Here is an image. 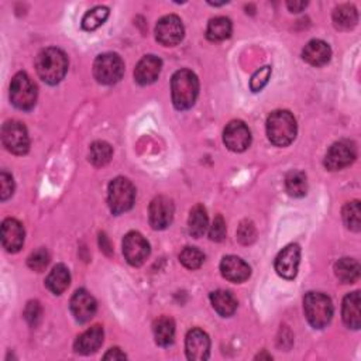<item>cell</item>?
Returning a JSON list of instances; mask_svg holds the SVG:
<instances>
[{"mask_svg":"<svg viewBox=\"0 0 361 361\" xmlns=\"http://www.w3.org/2000/svg\"><path fill=\"white\" fill-rule=\"evenodd\" d=\"M38 77L48 85H56L64 79L68 71V58L64 51L55 47L43 49L36 59Z\"/></svg>","mask_w":361,"mask_h":361,"instance_id":"1","label":"cell"},{"mask_svg":"<svg viewBox=\"0 0 361 361\" xmlns=\"http://www.w3.org/2000/svg\"><path fill=\"white\" fill-rule=\"evenodd\" d=\"M172 103L178 110L191 109L199 93L198 77L190 70L176 71L171 81Z\"/></svg>","mask_w":361,"mask_h":361,"instance_id":"2","label":"cell"},{"mask_svg":"<svg viewBox=\"0 0 361 361\" xmlns=\"http://www.w3.org/2000/svg\"><path fill=\"white\" fill-rule=\"evenodd\" d=\"M296 120L288 110H275L267 118V136L277 147L289 146L296 137Z\"/></svg>","mask_w":361,"mask_h":361,"instance_id":"3","label":"cell"},{"mask_svg":"<svg viewBox=\"0 0 361 361\" xmlns=\"http://www.w3.org/2000/svg\"><path fill=\"white\" fill-rule=\"evenodd\" d=\"M304 309L308 322L315 329L326 328L333 318V304L329 296L321 292H309L304 299Z\"/></svg>","mask_w":361,"mask_h":361,"instance_id":"4","label":"cell"},{"mask_svg":"<svg viewBox=\"0 0 361 361\" xmlns=\"http://www.w3.org/2000/svg\"><path fill=\"white\" fill-rule=\"evenodd\" d=\"M136 188L128 178H114L109 184L107 202L112 213L120 215L130 210L135 205Z\"/></svg>","mask_w":361,"mask_h":361,"instance_id":"5","label":"cell"},{"mask_svg":"<svg viewBox=\"0 0 361 361\" xmlns=\"http://www.w3.org/2000/svg\"><path fill=\"white\" fill-rule=\"evenodd\" d=\"M125 63L117 54L106 52L99 55L93 64V75L102 85H113L123 78Z\"/></svg>","mask_w":361,"mask_h":361,"instance_id":"6","label":"cell"},{"mask_svg":"<svg viewBox=\"0 0 361 361\" xmlns=\"http://www.w3.org/2000/svg\"><path fill=\"white\" fill-rule=\"evenodd\" d=\"M10 100L20 110H30L37 102V86L26 72H19L10 84Z\"/></svg>","mask_w":361,"mask_h":361,"instance_id":"7","label":"cell"},{"mask_svg":"<svg viewBox=\"0 0 361 361\" xmlns=\"http://www.w3.org/2000/svg\"><path fill=\"white\" fill-rule=\"evenodd\" d=\"M2 141L8 151L23 155L30 148V139L27 129L23 123L17 122V120H10L6 122L2 128Z\"/></svg>","mask_w":361,"mask_h":361,"instance_id":"8","label":"cell"},{"mask_svg":"<svg viewBox=\"0 0 361 361\" xmlns=\"http://www.w3.org/2000/svg\"><path fill=\"white\" fill-rule=\"evenodd\" d=\"M123 254L133 267H140L150 256V245L139 231H130L123 240Z\"/></svg>","mask_w":361,"mask_h":361,"instance_id":"9","label":"cell"},{"mask_svg":"<svg viewBox=\"0 0 361 361\" xmlns=\"http://www.w3.org/2000/svg\"><path fill=\"white\" fill-rule=\"evenodd\" d=\"M185 34L184 24L175 15L162 17L155 27V38L160 44L165 47H174L183 41Z\"/></svg>","mask_w":361,"mask_h":361,"instance_id":"10","label":"cell"},{"mask_svg":"<svg viewBox=\"0 0 361 361\" xmlns=\"http://www.w3.org/2000/svg\"><path fill=\"white\" fill-rule=\"evenodd\" d=\"M223 141L230 151L243 153L252 144L250 129L242 120H233L224 129Z\"/></svg>","mask_w":361,"mask_h":361,"instance_id":"11","label":"cell"},{"mask_svg":"<svg viewBox=\"0 0 361 361\" xmlns=\"http://www.w3.org/2000/svg\"><path fill=\"white\" fill-rule=\"evenodd\" d=\"M355 157H357V151L354 144L351 141L341 140L335 143L329 148L325 157V167L330 171H339L353 164Z\"/></svg>","mask_w":361,"mask_h":361,"instance_id":"12","label":"cell"},{"mask_svg":"<svg viewBox=\"0 0 361 361\" xmlns=\"http://www.w3.org/2000/svg\"><path fill=\"white\" fill-rule=\"evenodd\" d=\"M300 263V249L298 245L286 246L275 260V271L285 279H293Z\"/></svg>","mask_w":361,"mask_h":361,"instance_id":"13","label":"cell"},{"mask_svg":"<svg viewBox=\"0 0 361 361\" xmlns=\"http://www.w3.org/2000/svg\"><path fill=\"white\" fill-rule=\"evenodd\" d=\"M98 305L95 298L85 289H79L71 299V312L79 323L89 322L96 314Z\"/></svg>","mask_w":361,"mask_h":361,"instance_id":"14","label":"cell"},{"mask_svg":"<svg viewBox=\"0 0 361 361\" xmlns=\"http://www.w3.org/2000/svg\"><path fill=\"white\" fill-rule=\"evenodd\" d=\"M174 219V203L167 197H157L150 205V224L154 230L167 229Z\"/></svg>","mask_w":361,"mask_h":361,"instance_id":"15","label":"cell"},{"mask_svg":"<svg viewBox=\"0 0 361 361\" xmlns=\"http://www.w3.org/2000/svg\"><path fill=\"white\" fill-rule=\"evenodd\" d=\"M187 355L192 361H203L209 358L210 353V339L209 336L201 329H192L187 335L185 341Z\"/></svg>","mask_w":361,"mask_h":361,"instance_id":"16","label":"cell"},{"mask_svg":"<svg viewBox=\"0 0 361 361\" xmlns=\"http://www.w3.org/2000/svg\"><path fill=\"white\" fill-rule=\"evenodd\" d=\"M24 243V227L16 219H6L2 223V245L9 253H17Z\"/></svg>","mask_w":361,"mask_h":361,"instance_id":"17","label":"cell"},{"mask_svg":"<svg viewBox=\"0 0 361 361\" xmlns=\"http://www.w3.org/2000/svg\"><path fill=\"white\" fill-rule=\"evenodd\" d=\"M220 271L227 281L236 282V284L245 282L246 279H249L252 274L250 266L245 260L236 256L224 257L220 263Z\"/></svg>","mask_w":361,"mask_h":361,"instance_id":"18","label":"cell"},{"mask_svg":"<svg viewBox=\"0 0 361 361\" xmlns=\"http://www.w3.org/2000/svg\"><path fill=\"white\" fill-rule=\"evenodd\" d=\"M161 68H162V63L158 56L146 55L144 58L140 59L135 70V78L137 84L143 86L151 85L158 79L161 74Z\"/></svg>","mask_w":361,"mask_h":361,"instance_id":"19","label":"cell"},{"mask_svg":"<svg viewBox=\"0 0 361 361\" xmlns=\"http://www.w3.org/2000/svg\"><path fill=\"white\" fill-rule=\"evenodd\" d=\"M302 56L309 66L322 67L330 61L332 49L329 44L322 40H312L305 45Z\"/></svg>","mask_w":361,"mask_h":361,"instance_id":"20","label":"cell"},{"mask_svg":"<svg viewBox=\"0 0 361 361\" xmlns=\"http://www.w3.org/2000/svg\"><path fill=\"white\" fill-rule=\"evenodd\" d=\"M103 328L99 325L92 326L91 329H88L86 332H84L81 336H78V339L75 340V351L79 354H92L95 353L103 343Z\"/></svg>","mask_w":361,"mask_h":361,"instance_id":"21","label":"cell"},{"mask_svg":"<svg viewBox=\"0 0 361 361\" xmlns=\"http://www.w3.org/2000/svg\"><path fill=\"white\" fill-rule=\"evenodd\" d=\"M361 299H360V292H351L348 293L344 300H343V308H341V316L344 323L357 330L361 326Z\"/></svg>","mask_w":361,"mask_h":361,"instance_id":"22","label":"cell"},{"mask_svg":"<svg viewBox=\"0 0 361 361\" xmlns=\"http://www.w3.org/2000/svg\"><path fill=\"white\" fill-rule=\"evenodd\" d=\"M71 282V274L70 270L64 266V264H58L52 268V271L48 274L45 285L47 288L55 293V295H61Z\"/></svg>","mask_w":361,"mask_h":361,"instance_id":"23","label":"cell"},{"mask_svg":"<svg viewBox=\"0 0 361 361\" xmlns=\"http://www.w3.org/2000/svg\"><path fill=\"white\" fill-rule=\"evenodd\" d=\"M210 302L213 309L223 318L231 316L237 309V300L234 299V296L223 289L210 293Z\"/></svg>","mask_w":361,"mask_h":361,"instance_id":"24","label":"cell"},{"mask_svg":"<svg viewBox=\"0 0 361 361\" xmlns=\"http://www.w3.org/2000/svg\"><path fill=\"white\" fill-rule=\"evenodd\" d=\"M358 13L351 5H341L333 12V23L339 30H351L357 26Z\"/></svg>","mask_w":361,"mask_h":361,"instance_id":"25","label":"cell"},{"mask_svg":"<svg viewBox=\"0 0 361 361\" xmlns=\"http://www.w3.org/2000/svg\"><path fill=\"white\" fill-rule=\"evenodd\" d=\"M154 337L158 346L167 347L174 343L175 337V323L171 318L162 316L154 323Z\"/></svg>","mask_w":361,"mask_h":361,"instance_id":"26","label":"cell"},{"mask_svg":"<svg viewBox=\"0 0 361 361\" xmlns=\"http://www.w3.org/2000/svg\"><path fill=\"white\" fill-rule=\"evenodd\" d=\"M188 226H190V233L192 237L199 238L202 237L209 226V219L206 209L202 205H197L192 208L188 219Z\"/></svg>","mask_w":361,"mask_h":361,"instance_id":"27","label":"cell"},{"mask_svg":"<svg viewBox=\"0 0 361 361\" xmlns=\"http://www.w3.org/2000/svg\"><path fill=\"white\" fill-rule=\"evenodd\" d=\"M335 272L343 284H353L360 277V264L354 259H341L336 263Z\"/></svg>","mask_w":361,"mask_h":361,"instance_id":"28","label":"cell"},{"mask_svg":"<svg viewBox=\"0 0 361 361\" xmlns=\"http://www.w3.org/2000/svg\"><path fill=\"white\" fill-rule=\"evenodd\" d=\"M286 192L293 198H302L307 195L308 183L307 175L300 171H291L285 178Z\"/></svg>","mask_w":361,"mask_h":361,"instance_id":"29","label":"cell"},{"mask_svg":"<svg viewBox=\"0 0 361 361\" xmlns=\"http://www.w3.org/2000/svg\"><path fill=\"white\" fill-rule=\"evenodd\" d=\"M231 22L227 17H215L208 24L206 37L210 41H223L231 36Z\"/></svg>","mask_w":361,"mask_h":361,"instance_id":"30","label":"cell"},{"mask_svg":"<svg viewBox=\"0 0 361 361\" xmlns=\"http://www.w3.org/2000/svg\"><path fill=\"white\" fill-rule=\"evenodd\" d=\"M113 150L106 141H95L89 150V161L95 167H105L110 162Z\"/></svg>","mask_w":361,"mask_h":361,"instance_id":"31","label":"cell"},{"mask_svg":"<svg viewBox=\"0 0 361 361\" xmlns=\"http://www.w3.org/2000/svg\"><path fill=\"white\" fill-rule=\"evenodd\" d=\"M107 17H109V9L105 6H96L84 16L82 27L86 31H93L98 27H100Z\"/></svg>","mask_w":361,"mask_h":361,"instance_id":"32","label":"cell"},{"mask_svg":"<svg viewBox=\"0 0 361 361\" xmlns=\"http://www.w3.org/2000/svg\"><path fill=\"white\" fill-rule=\"evenodd\" d=\"M343 220L344 224L353 230V231H360L361 229V208L358 201H353L344 205L343 208Z\"/></svg>","mask_w":361,"mask_h":361,"instance_id":"33","label":"cell"},{"mask_svg":"<svg viewBox=\"0 0 361 361\" xmlns=\"http://www.w3.org/2000/svg\"><path fill=\"white\" fill-rule=\"evenodd\" d=\"M179 261L188 270H198L205 261V256L197 247H185L179 254Z\"/></svg>","mask_w":361,"mask_h":361,"instance_id":"34","label":"cell"},{"mask_svg":"<svg viewBox=\"0 0 361 361\" xmlns=\"http://www.w3.org/2000/svg\"><path fill=\"white\" fill-rule=\"evenodd\" d=\"M49 263V254L45 249H38L36 250L34 253H31V256L29 257L27 260V264L29 267L33 270V271H37V272H41L47 268Z\"/></svg>","mask_w":361,"mask_h":361,"instance_id":"35","label":"cell"},{"mask_svg":"<svg viewBox=\"0 0 361 361\" xmlns=\"http://www.w3.org/2000/svg\"><path fill=\"white\" fill-rule=\"evenodd\" d=\"M256 236H257V231H256V227L252 222L245 220V222L240 223L238 230H237V238H238L240 243L252 245L256 240Z\"/></svg>","mask_w":361,"mask_h":361,"instance_id":"36","label":"cell"},{"mask_svg":"<svg viewBox=\"0 0 361 361\" xmlns=\"http://www.w3.org/2000/svg\"><path fill=\"white\" fill-rule=\"evenodd\" d=\"M271 77V67L260 68L250 79V88L253 92H260L270 81Z\"/></svg>","mask_w":361,"mask_h":361,"instance_id":"37","label":"cell"},{"mask_svg":"<svg viewBox=\"0 0 361 361\" xmlns=\"http://www.w3.org/2000/svg\"><path fill=\"white\" fill-rule=\"evenodd\" d=\"M13 192H15L13 176L6 171H3L0 174V199L8 201L13 195Z\"/></svg>","mask_w":361,"mask_h":361,"instance_id":"38","label":"cell"},{"mask_svg":"<svg viewBox=\"0 0 361 361\" xmlns=\"http://www.w3.org/2000/svg\"><path fill=\"white\" fill-rule=\"evenodd\" d=\"M209 237L213 242H223L226 237V222L223 220V217L220 215H217L210 226L209 230Z\"/></svg>","mask_w":361,"mask_h":361,"instance_id":"39","label":"cell"},{"mask_svg":"<svg viewBox=\"0 0 361 361\" xmlns=\"http://www.w3.org/2000/svg\"><path fill=\"white\" fill-rule=\"evenodd\" d=\"M24 318L26 321L36 326L38 323V321L41 319V307L38 302H30L24 311Z\"/></svg>","mask_w":361,"mask_h":361,"instance_id":"40","label":"cell"},{"mask_svg":"<svg viewBox=\"0 0 361 361\" xmlns=\"http://www.w3.org/2000/svg\"><path fill=\"white\" fill-rule=\"evenodd\" d=\"M128 355L120 350L118 347H113V348H110L105 355H103V358L105 360H125Z\"/></svg>","mask_w":361,"mask_h":361,"instance_id":"41","label":"cell"},{"mask_svg":"<svg viewBox=\"0 0 361 361\" xmlns=\"http://www.w3.org/2000/svg\"><path fill=\"white\" fill-rule=\"evenodd\" d=\"M286 6H288V9H289L291 12L299 13V12H302V10L308 6V3H307V2H288Z\"/></svg>","mask_w":361,"mask_h":361,"instance_id":"42","label":"cell"}]
</instances>
